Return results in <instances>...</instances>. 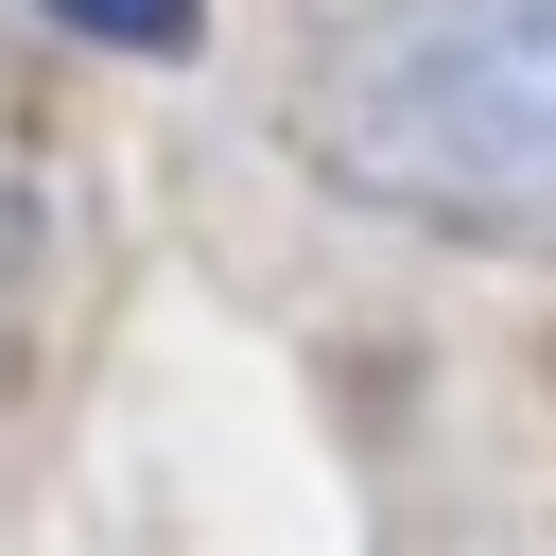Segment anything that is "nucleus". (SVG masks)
Instances as JSON below:
<instances>
[{
    "label": "nucleus",
    "mask_w": 556,
    "mask_h": 556,
    "mask_svg": "<svg viewBox=\"0 0 556 556\" xmlns=\"http://www.w3.org/2000/svg\"><path fill=\"white\" fill-rule=\"evenodd\" d=\"M70 35H139V52H174V35H191V0H70Z\"/></svg>",
    "instance_id": "f03ea898"
},
{
    "label": "nucleus",
    "mask_w": 556,
    "mask_h": 556,
    "mask_svg": "<svg viewBox=\"0 0 556 556\" xmlns=\"http://www.w3.org/2000/svg\"><path fill=\"white\" fill-rule=\"evenodd\" d=\"M313 156L417 226H556V0H348Z\"/></svg>",
    "instance_id": "f257e3e1"
}]
</instances>
